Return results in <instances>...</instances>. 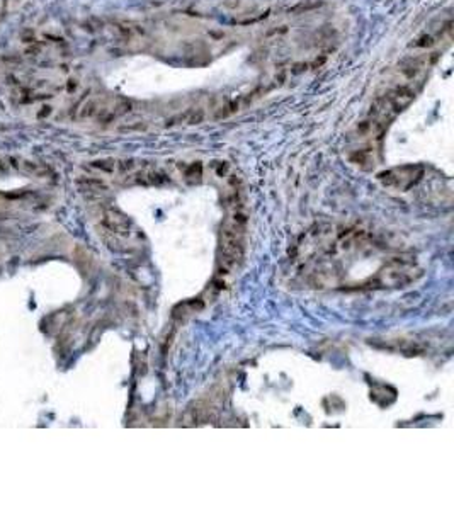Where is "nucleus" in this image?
<instances>
[{
  "mask_svg": "<svg viewBox=\"0 0 454 510\" xmlns=\"http://www.w3.org/2000/svg\"><path fill=\"white\" fill-rule=\"evenodd\" d=\"M243 228H245V216L240 211H235L233 216L221 228L220 241V274H228L233 271L236 264L243 255Z\"/></svg>",
  "mask_w": 454,
  "mask_h": 510,
  "instance_id": "nucleus-1",
  "label": "nucleus"
},
{
  "mask_svg": "<svg viewBox=\"0 0 454 510\" xmlns=\"http://www.w3.org/2000/svg\"><path fill=\"white\" fill-rule=\"evenodd\" d=\"M106 225H108L114 233H119V235L123 236L129 235V220L126 216H123V214L111 211V213H108V216H106Z\"/></svg>",
  "mask_w": 454,
  "mask_h": 510,
  "instance_id": "nucleus-2",
  "label": "nucleus"
}]
</instances>
